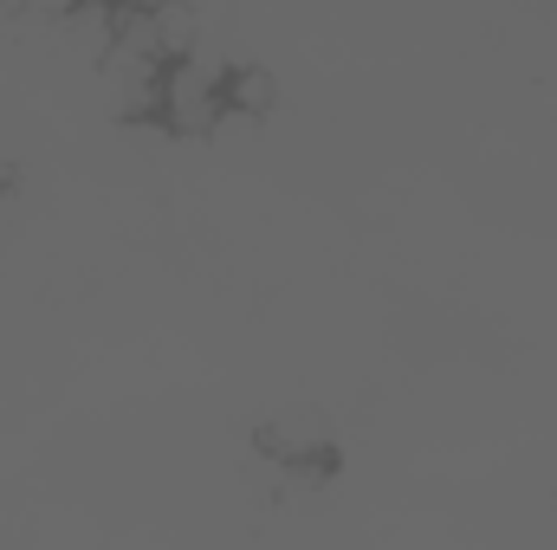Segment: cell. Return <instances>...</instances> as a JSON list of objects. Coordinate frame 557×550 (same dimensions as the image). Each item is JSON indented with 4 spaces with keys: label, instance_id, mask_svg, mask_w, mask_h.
<instances>
[{
    "label": "cell",
    "instance_id": "cell-1",
    "mask_svg": "<svg viewBox=\"0 0 557 550\" xmlns=\"http://www.w3.org/2000/svg\"><path fill=\"white\" fill-rule=\"evenodd\" d=\"M169 137H214L227 124V52L195 39L182 59L162 65V117Z\"/></svg>",
    "mask_w": 557,
    "mask_h": 550
},
{
    "label": "cell",
    "instance_id": "cell-2",
    "mask_svg": "<svg viewBox=\"0 0 557 550\" xmlns=\"http://www.w3.org/2000/svg\"><path fill=\"white\" fill-rule=\"evenodd\" d=\"M253 453L285 466V473H324L331 453H337V421H331V409H318V402L273 409L260 421V434H253Z\"/></svg>",
    "mask_w": 557,
    "mask_h": 550
},
{
    "label": "cell",
    "instance_id": "cell-3",
    "mask_svg": "<svg viewBox=\"0 0 557 550\" xmlns=\"http://www.w3.org/2000/svg\"><path fill=\"white\" fill-rule=\"evenodd\" d=\"M278 104V78L253 59H234L227 65V117H267Z\"/></svg>",
    "mask_w": 557,
    "mask_h": 550
},
{
    "label": "cell",
    "instance_id": "cell-4",
    "mask_svg": "<svg viewBox=\"0 0 557 550\" xmlns=\"http://www.w3.org/2000/svg\"><path fill=\"white\" fill-rule=\"evenodd\" d=\"M13 214H20V201H13V182H7V168H0V234L13 227Z\"/></svg>",
    "mask_w": 557,
    "mask_h": 550
}]
</instances>
